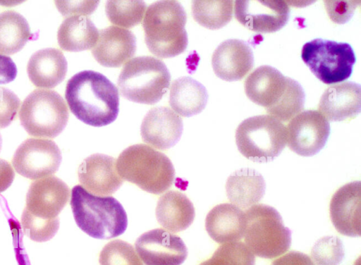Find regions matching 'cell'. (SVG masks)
Segmentation results:
<instances>
[{"instance_id": "1", "label": "cell", "mask_w": 361, "mask_h": 265, "mask_svg": "<svg viewBox=\"0 0 361 265\" xmlns=\"http://www.w3.org/2000/svg\"><path fill=\"white\" fill-rule=\"evenodd\" d=\"M65 97L71 111L89 125H107L118 116V89L100 73L88 70L75 74L67 82Z\"/></svg>"}, {"instance_id": "2", "label": "cell", "mask_w": 361, "mask_h": 265, "mask_svg": "<svg viewBox=\"0 0 361 265\" xmlns=\"http://www.w3.org/2000/svg\"><path fill=\"white\" fill-rule=\"evenodd\" d=\"M71 207L78 226L96 239L108 240L123 234L128 217L121 204L111 196H97L82 185L71 190Z\"/></svg>"}, {"instance_id": "3", "label": "cell", "mask_w": 361, "mask_h": 265, "mask_svg": "<svg viewBox=\"0 0 361 265\" xmlns=\"http://www.w3.org/2000/svg\"><path fill=\"white\" fill-rule=\"evenodd\" d=\"M186 20L183 6L176 1L152 4L142 21L145 44L151 53L160 58L183 53L188 43Z\"/></svg>"}, {"instance_id": "4", "label": "cell", "mask_w": 361, "mask_h": 265, "mask_svg": "<svg viewBox=\"0 0 361 265\" xmlns=\"http://www.w3.org/2000/svg\"><path fill=\"white\" fill-rule=\"evenodd\" d=\"M116 168L120 177L154 195L172 185L175 169L169 157L143 144L131 145L118 156Z\"/></svg>"}, {"instance_id": "5", "label": "cell", "mask_w": 361, "mask_h": 265, "mask_svg": "<svg viewBox=\"0 0 361 265\" xmlns=\"http://www.w3.org/2000/svg\"><path fill=\"white\" fill-rule=\"evenodd\" d=\"M171 75L164 63L145 56L133 58L123 66L118 78L121 94L140 104H154L165 94Z\"/></svg>"}, {"instance_id": "6", "label": "cell", "mask_w": 361, "mask_h": 265, "mask_svg": "<svg viewBox=\"0 0 361 265\" xmlns=\"http://www.w3.org/2000/svg\"><path fill=\"white\" fill-rule=\"evenodd\" d=\"M245 214V242L254 255L272 259L288 251L291 244V230L284 226L275 208L255 204Z\"/></svg>"}, {"instance_id": "7", "label": "cell", "mask_w": 361, "mask_h": 265, "mask_svg": "<svg viewBox=\"0 0 361 265\" xmlns=\"http://www.w3.org/2000/svg\"><path fill=\"white\" fill-rule=\"evenodd\" d=\"M287 130L277 118L259 115L243 121L235 131V142L245 158L255 162L273 161L284 149Z\"/></svg>"}, {"instance_id": "8", "label": "cell", "mask_w": 361, "mask_h": 265, "mask_svg": "<svg viewBox=\"0 0 361 265\" xmlns=\"http://www.w3.org/2000/svg\"><path fill=\"white\" fill-rule=\"evenodd\" d=\"M69 117L62 97L55 91L38 89L24 99L19 112L26 132L37 137L54 138L65 128Z\"/></svg>"}, {"instance_id": "9", "label": "cell", "mask_w": 361, "mask_h": 265, "mask_svg": "<svg viewBox=\"0 0 361 265\" xmlns=\"http://www.w3.org/2000/svg\"><path fill=\"white\" fill-rule=\"evenodd\" d=\"M301 57L310 71L325 84L348 79L355 63V54L349 44L319 38L303 45Z\"/></svg>"}, {"instance_id": "10", "label": "cell", "mask_w": 361, "mask_h": 265, "mask_svg": "<svg viewBox=\"0 0 361 265\" xmlns=\"http://www.w3.org/2000/svg\"><path fill=\"white\" fill-rule=\"evenodd\" d=\"M61 160V151L54 141L29 138L17 148L12 164L18 173L35 180L49 177L56 173Z\"/></svg>"}, {"instance_id": "11", "label": "cell", "mask_w": 361, "mask_h": 265, "mask_svg": "<svg viewBox=\"0 0 361 265\" xmlns=\"http://www.w3.org/2000/svg\"><path fill=\"white\" fill-rule=\"evenodd\" d=\"M286 130L290 149L298 155L311 156L324 147L330 124L318 111L306 110L291 118Z\"/></svg>"}, {"instance_id": "12", "label": "cell", "mask_w": 361, "mask_h": 265, "mask_svg": "<svg viewBox=\"0 0 361 265\" xmlns=\"http://www.w3.org/2000/svg\"><path fill=\"white\" fill-rule=\"evenodd\" d=\"M235 19L245 27L260 33L274 32L288 22L290 8L283 1H235Z\"/></svg>"}, {"instance_id": "13", "label": "cell", "mask_w": 361, "mask_h": 265, "mask_svg": "<svg viewBox=\"0 0 361 265\" xmlns=\"http://www.w3.org/2000/svg\"><path fill=\"white\" fill-rule=\"evenodd\" d=\"M135 245L145 265H180L188 256L182 239L161 228L142 234Z\"/></svg>"}, {"instance_id": "14", "label": "cell", "mask_w": 361, "mask_h": 265, "mask_svg": "<svg viewBox=\"0 0 361 265\" xmlns=\"http://www.w3.org/2000/svg\"><path fill=\"white\" fill-rule=\"evenodd\" d=\"M70 195L68 185L55 176L32 182L26 195V209L31 215L42 218L58 217Z\"/></svg>"}, {"instance_id": "15", "label": "cell", "mask_w": 361, "mask_h": 265, "mask_svg": "<svg viewBox=\"0 0 361 265\" xmlns=\"http://www.w3.org/2000/svg\"><path fill=\"white\" fill-rule=\"evenodd\" d=\"M183 130L181 118L166 106L151 109L145 116L140 135L146 144L160 150L175 146L180 140Z\"/></svg>"}, {"instance_id": "16", "label": "cell", "mask_w": 361, "mask_h": 265, "mask_svg": "<svg viewBox=\"0 0 361 265\" xmlns=\"http://www.w3.org/2000/svg\"><path fill=\"white\" fill-rule=\"evenodd\" d=\"M361 183L353 181L340 187L329 205L331 222L341 234L359 237L361 234Z\"/></svg>"}, {"instance_id": "17", "label": "cell", "mask_w": 361, "mask_h": 265, "mask_svg": "<svg viewBox=\"0 0 361 265\" xmlns=\"http://www.w3.org/2000/svg\"><path fill=\"white\" fill-rule=\"evenodd\" d=\"M114 157L94 154L83 160L78 168V179L88 192L94 195L113 194L122 185L123 181L118 173Z\"/></svg>"}, {"instance_id": "18", "label": "cell", "mask_w": 361, "mask_h": 265, "mask_svg": "<svg viewBox=\"0 0 361 265\" xmlns=\"http://www.w3.org/2000/svg\"><path fill=\"white\" fill-rule=\"evenodd\" d=\"M212 65L217 77L225 81L242 80L254 66L253 52L243 40L227 39L214 50Z\"/></svg>"}, {"instance_id": "19", "label": "cell", "mask_w": 361, "mask_h": 265, "mask_svg": "<svg viewBox=\"0 0 361 265\" xmlns=\"http://www.w3.org/2000/svg\"><path fill=\"white\" fill-rule=\"evenodd\" d=\"M136 51V38L129 30L109 26L99 32L92 54L105 67H119L133 57Z\"/></svg>"}, {"instance_id": "20", "label": "cell", "mask_w": 361, "mask_h": 265, "mask_svg": "<svg viewBox=\"0 0 361 265\" xmlns=\"http://www.w3.org/2000/svg\"><path fill=\"white\" fill-rule=\"evenodd\" d=\"M318 109L330 121L355 118L361 110L360 85L350 81L330 86L322 94Z\"/></svg>"}, {"instance_id": "21", "label": "cell", "mask_w": 361, "mask_h": 265, "mask_svg": "<svg viewBox=\"0 0 361 265\" xmlns=\"http://www.w3.org/2000/svg\"><path fill=\"white\" fill-rule=\"evenodd\" d=\"M288 78L271 66H260L245 79V92L252 102L267 111L281 99L287 87Z\"/></svg>"}, {"instance_id": "22", "label": "cell", "mask_w": 361, "mask_h": 265, "mask_svg": "<svg viewBox=\"0 0 361 265\" xmlns=\"http://www.w3.org/2000/svg\"><path fill=\"white\" fill-rule=\"evenodd\" d=\"M245 214L236 206L224 203L215 206L205 218V229L218 243L238 242L244 235Z\"/></svg>"}, {"instance_id": "23", "label": "cell", "mask_w": 361, "mask_h": 265, "mask_svg": "<svg viewBox=\"0 0 361 265\" xmlns=\"http://www.w3.org/2000/svg\"><path fill=\"white\" fill-rule=\"evenodd\" d=\"M67 68V61L62 51L55 48H45L31 56L27 72L36 87L53 88L63 80Z\"/></svg>"}, {"instance_id": "24", "label": "cell", "mask_w": 361, "mask_h": 265, "mask_svg": "<svg viewBox=\"0 0 361 265\" xmlns=\"http://www.w3.org/2000/svg\"><path fill=\"white\" fill-rule=\"evenodd\" d=\"M195 208L183 193L171 190L161 196L156 207V218L164 228L176 233L187 229L193 222Z\"/></svg>"}, {"instance_id": "25", "label": "cell", "mask_w": 361, "mask_h": 265, "mask_svg": "<svg viewBox=\"0 0 361 265\" xmlns=\"http://www.w3.org/2000/svg\"><path fill=\"white\" fill-rule=\"evenodd\" d=\"M265 190L266 183L262 174L248 168L233 172L226 183L229 201L240 209H247L259 202Z\"/></svg>"}, {"instance_id": "26", "label": "cell", "mask_w": 361, "mask_h": 265, "mask_svg": "<svg viewBox=\"0 0 361 265\" xmlns=\"http://www.w3.org/2000/svg\"><path fill=\"white\" fill-rule=\"evenodd\" d=\"M207 100L205 87L190 77H180L171 85L169 104L182 116L190 117L200 113L205 108Z\"/></svg>"}, {"instance_id": "27", "label": "cell", "mask_w": 361, "mask_h": 265, "mask_svg": "<svg viewBox=\"0 0 361 265\" xmlns=\"http://www.w3.org/2000/svg\"><path fill=\"white\" fill-rule=\"evenodd\" d=\"M99 32L93 22L85 16H71L59 27L57 39L60 47L68 51H81L94 47Z\"/></svg>"}, {"instance_id": "28", "label": "cell", "mask_w": 361, "mask_h": 265, "mask_svg": "<svg viewBox=\"0 0 361 265\" xmlns=\"http://www.w3.org/2000/svg\"><path fill=\"white\" fill-rule=\"evenodd\" d=\"M32 34L27 20L19 13H0V53L13 54L25 46Z\"/></svg>"}, {"instance_id": "29", "label": "cell", "mask_w": 361, "mask_h": 265, "mask_svg": "<svg viewBox=\"0 0 361 265\" xmlns=\"http://www.w3.org/2000/svg\"><path fill=\"white\" fill-rule=\"evenodd\" d=\"M233 8V1H193L192 14L202 26L217 30L231 21Z\"/></svg>"}, {"instance_id": "30", "label": "cell", "mask_w": 361, "mask_h": 265, "mask_svg": "<svg viewBox=\"0 0 361 265\" xmlns=\"http://www.w3.org/2000/svg\"><path fill=\"white\" fill-rule=\"evenodd\" d=\"M305 99V94L301 85L288 77L286 89L281 99L267 112L280 121L286 122L302 111Z\"/></svg>"}, {"instance_id": "31", "label": "cell", "mask_w": 361, "mask_h": 265, "mask_svg": "<svg viewBox=\"0 0 361 265\" xmlns=\"http://www.w3.org/2000/svg\"><path fill=\"white\" fill-rule=\"evenodd\" d=\"M146 6L142 1H108L105 11L113 24L131 27L141 22Z\"/></svg>"}, {"instance_id": "32", "label": "cell", "mask_w": 361, "mask_h": 265, "mask_svg": "<svg viewBox=\"0 0 361 265\" xmlns=\"http://www.w3.org/2000/svg\"><path fill=\"white\" fill-rule=\"evenodd\" d=\"M252 252L243 242H233L219 246L209 259L200 265H255Z\"/></svg>"}, {"instance_id": "33", "label": "cell", "mask_w": 361, "mask_h": 265, "mask_svg": "<svg viewBox=\"0 0 361 265\" xmlns=\"http://www.w3.org/2000/svg\"><path fill=\"white\" fill-rule=\"evenodd\" d=\"M99 261L100 265H143L134 247L121 240L107 243L99 254Z\"/></svg>"}, {"instance_id": "34", "label": "cell", "mask_w": 361, "mask_h": 265, "mask_svg": "<svg viewBox=\"0 0 361 265\" xmlns=\"http://www.w3.org/2000/svg\"><path fill=\"white\" fill-rule=\"evenodd\" d=\"M343 257V242L336 236L319 239L311 250V259L315 265H339Z\"/></svg>"}, {"instance_id": "35", "label": "cell", "mask_w": 361, "mask_h": 265, "mask_svg": "<svg viewBox=\"0 0 361 265\" xmlns=\"http://www.w3.org/2000/svg\"><path fill=\"white\" fill-rule=\"evenodd\" d=\"M21 223L25 234L32 240L39 242L51 239L59 228V217L42 219L31 215L25 209L22 214Z\"/></svg>"}, {"instance_id": "36", "label": "cell", "mask_w": 361, "mask_h": 265, "mask_svg": "<svg viewBox=\"0 0 361 265\" xmlns=\"http://www.w3.org/2000/svg\"><path fill=\"white\" fill-rule=\"evenodd\" d=\"M20 104L18 96L9 89L0 87V128L7 127L14 119Z\"/></svg>"}, {"instance_id": "37", "label": "cell", "mask_w": 361, "mask_h": 265, "mask_svg": "<svg viewBox=\"0 0 361 265\" xmlns=\"http://www.w3.org/2000/svg\"><path fill=\"white\" fill-rule=\"evenodd\" d=\"M359 4L360 1H324L331 20L338 24H343L350 20Z\"/></svg>"}, {"instance_id": "38", "label": "cell", "mask_w": 361, "mask_h": 265, "mask_svg": "<svg viewBox=\"0 0 361 265\" xmlns=\"http://www.w3.org/2000/svg\"><path fill=\"white\" fill-rule=\"evenodd\" d=\"M57 8L63 16H83L92 14L99 4L98 1H56Z\"/></svg>"}, {"instance_id": "39", "label": "cell", "mask_w": 361, "mask_h": 265, "mask_svg": "<svg viewBox=\"0 0 361 265\" xmlns=\"http://www.w3.org/2000/svg\"><path fill=\"white\" fill-rule=\"evenodd\" d=\"M271 265H314V264L307 254L298 251H290L275 259Z\"/></svg>"}, {"instance_id": "40", "label": "cell", "mask_w": 361, "mask_h": 265, "mask_svg": "<svg viewBox=\"0 0 361 265\" xmlns=\"http://www.w3.org/2000/svg\"><path fill=\"white\" fill-rule=\"evenodd\" d=\"M17 75V68L8 56L0 54V84L13 81Z\"/></svg>"}, {"instance_id": "41", "label": "cell", "mask_w": 361, "mask_h": 265, "mask_svg": "<svg viewBox=\"0 0 361 265\" xmlns=\"http://www.w3.org/2000/svg\"><path fill=\"white\" fill-rule=\"evenodd\" d=\"M15 173L11 165L0 159V192L5 191L12 184Z\"/></svg>"}, {"instance_id": "42", "label": "cell", "mask_w": 361, "mask_h": 265, "mask_svg": "<svg viewBox=\"0 0 361 265\" xmlns=\"http://www.w3.org/2000/svg\"><path fill=\"white\" fill-rule=\"evenodd\" d=\"M1 145H2V138H1V134H0V151H1Z\"/></svg>"}]
</instances>
